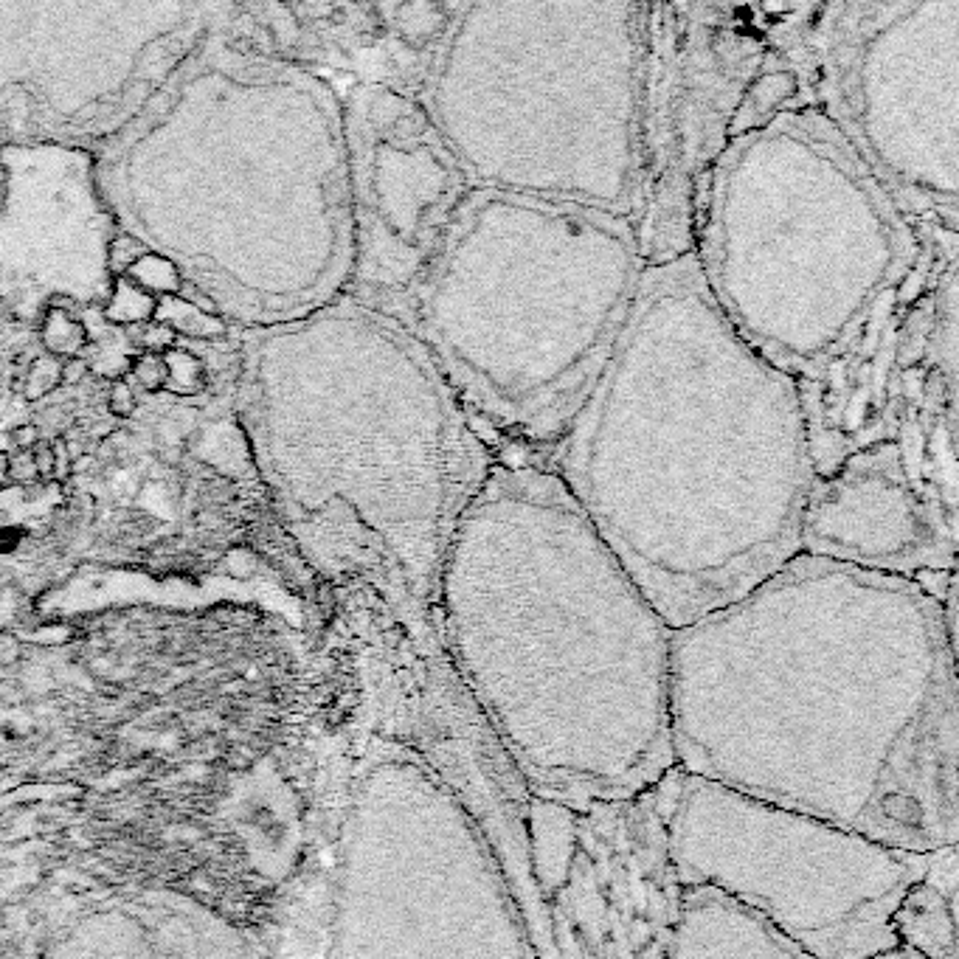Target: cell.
<instances>
[{
	"instance_id": "6da1fadb",
	"label": "cell",
	"mask_w": 959,
	"mask_h": 959,
	"mask_svg": "<svg viewBox=\"0 0 959 959\" xmlns=\"http://www.w3.org/2000/svg\"><path fill=\"white\" fill-rule=\"evenodd\" d=\"M945 591L796 555L673 630L675 768L898 850L957 847Z\"/></svg>"
},
{
	"instance_id": "7a4b0ae2",
	"label": "cell",
	"mask_w": 959,
	"mask_h": 959,
	"mask_svg": "<svg viewBox=\"0 0 959 959\" xmlns=\"http://www.w3.org/2000/svg\"><path fill=\"white\" fill-rule=\"evenodd\" d=\"M540 462L670 630L802 555L816 481L802 394L732 327L695 254L647 265L611 355Z\"/></svg>"
},
{
	"instance_id": "3957f363",
	"label": "cell",
	"mask_w": 959,
	"mask_h": 959,
	"mask_svg": "<svg viewBox=\"0 0 959 959\" xmlns=\"http://www.w3.org/2000/svg\"><path fill=\"white\" fill-rule=\"evenodd\" d=\"M439 628L532 799L625 802L675 768L673 630L540 459L490 467L450 543Z\"/></svg>"
},
{
	"instance_id": "277c9868",
	"label": "cell",
	"mask_w": 959,
	"mask_h": 959,
	"mask_svg": "<svg viewBox=\"0 0 959 959\" xmlns=\"http://www.w3.org/2000/svg\"><path fill=\"white\" fill-rule=\"evenodd\" d=\"M645 268L630 217L473 186L389 313L498 456L543 459L611 355Z\"/></svg>"
},
{
	"instance_id": "5b68a950",
	"label": "cell",
	"mask_w": 959,
	"mask_h": 959,
	"mask_svg": "<svg viewBox=\"0 0 959 959\" xmlns=\"http://www.w3.org/2000/svg\"><path fill=\"white\" fill-rule=\"evenodd\" d=\"M304 338L310 386L296 484L318 557L420 645L445 647V560L498 453L389 310L355 301L321 315Z\"/></svg>"
},
{
	"instance_id": "8992f818",
	"label": "cell",
	"mask_w": 959,
	"mask_h": 959,
	"mask_svg": "<svg viewBox=\"0 0 959 959\" xmlns=\"http://www.w3.org/2000/svg\"><path fill=\"white\" fill-rule=\"evenodd\" d=\"M917 228L822 110L743 130L709 175L695 259L723 315L796 383L920 262Z\"/></svg>"
},
{
	"instance_id": "52a82bcc",
	"label": "cell",
	"mask_w": 959,
	"mask_h": 959,
	"mask_svg": "<svg viewBox=\"0 0 959 959\" xmlns=\"http://www.w3.org/2000/svg\"><path fill=\"white\" fill-rule=\"evenodd\" d=\"M647 6H456L420 102L473 186L633 217Z\"/></svg>"
},
{
	"instance_id": "ba28073f",
	"label": "cell",
	"mask_w": 959,
	"mask_h": 959,
	"mask_svg": "<svg viewBox=\"0 0 959 959\" xmlns=\"http://www.w3.org/2000/svg\"><path fill=\"white\" fill-rule=\"evenodd\" d=\"M327 959H538L484 830L397 743L377 746L346 796Z\"/></svg>"
},
{
	"instance_id": "9c48e42d",
	"label": "cell",
	"mask_w": 959,
	"mask_h": 959,
	"mask_svg": "<svg viewBox=\"0 0 959 959\" xmlns=\"http://www.w3.org/2000/svg\"><path fill=\"white\" fill-rule=\"evenodd\" d=\"M774 48L903 214L957 234L959 0L777 6Z\"/></svg>"
},
{
	"instance_id": "30bf717a",
	"label": "cell",
	"mask_w": 959,
	"mask_h": 959,
	"mask_svg": "<svg viewBox=\"0 0 959 959\" xmlns=\"http://www.w3.org/2000/svg\"><path fill=\"white\" fill-rule=\"evenodd\" d=\"M667 850L684 889L732 898L813 959L895 948L900 900L934 864V853L898 850L684 771L667 810Z\"/></svg>"
},
{
	"instance_id": "8fae6325",
	"label": "cell",
	"mask_w": 959,
	"mask_h": 959,
	"mask_svg": "<svg viewBox=\"0 0 959 959\" xmlns=\"http://www.w3.org/2000/svg\"><path fill=\"white\" fill-rule=\"evenodd\" d=\"M774 60V6L650 3L630 223L645 265L695 254L709 175Z\"/></svg>"
},
{
	"instance_id": "7c38bea8",
	"label": "cell",
	"mask_w": 959,
	"mask_h": 959,
	"mask_svg": "<svg viewBox=\"0 0 959 959\" xmlns=\"http://www.w3.org/2000/svg\"><path fill=\"white\" fill-rule=\"evenodd\" d=\"M678 768L647 794L529 802V855L555 959H670L681 892L667 850Z\"/></svg>"
},
{
	"instance_id": "4fadbf2b",
	"label": "cell",
	"mask_w": 959,
	"mask_h": 959,
	"mask_svg": "<svg viewBox=\"0 0 959 959\" xmlns=\"http://www.w3.org/2000/svg\"><path fill=\"white\" fill-rule=\"evenodd\" d=\"M355 259L366 304L420 279L473 183L420 99L372 82L346 119Z\"/></svg>"
},
{
	"instance_id": "5bb4252c",
	"label": "cell",
	"mask_w": 959,
	"mask_h": 959,
	"mask_svg": "<svg viewBox=\"0 0 959 959\" xmlns=\"http://www.w3.org/2000/svg\"><path fill=\"white\" fill-rule=\"evenodd\" d=\"M802 555L920 580L957 566V510L912 476L892 439L813 481Z\"/></svg>"
},
{
	"instance_id": "9a60e30c",
	"label": "cell",
	"mask_w": 959,
	"mask_h": 959,
	"mask_svg": "<svg viewBox=\"0 0 959 959\" xmlns=\"http://www.w3.org/2000/svg\"><path fill=\"white\" fill-rule=\"evenodd\" d=\"M954 262L957 234L926 231L915 270L872 307L853 338L816 375L796 383L816 479L833 473L855 450L886 439L912 330Z\"/></svg>"
},
{
	"instance_id": "2e32d148",
	"label": "cell",
	"mask_w": 959,
	"mask_h": 959,
	"mask_svg": "<svg viewBox=\"0 0 959 959\" xmlns=\"http://www.w3.org/2000/svg\"><path fill=\"white\" fill-rule=\"evenodd\" d=\"M670 959H813L768 920L706 886L681 892Z\"/></svg>"
},
{
	"instance_id": "e0dca14e",
	"label": "cell",
	"mask_w": 959,
	"mask_h": 959,
	"mask_svg": "<svg viewBox=\"0 0 959 959\" xmlns=\"http://www.w3.org/2000/svg\"><path fill=\"white\" fill-rule=\"evenodd\" d=\"M150 931L155 959H254L225 920L175 895H150L133 906Z\"/></svg>"
},
{
	"instance_id": "ac0fdd59",
	"label": "cell",
	"mask_w": 959,
	"mask_h": 959,
	"mask_svg": "<svg viewBox=\"0 0 959 959\" xmlns=\"http://www.w3.org/2000/svg\"><path fill=\"white\" fill-rule=\"evenodd\" d=\"M895 937L926 959H957V847L937 850L934 864L895 912Z\"/></svg>"
},
{
	"instance_id": "d6986e66",
	"label": "cell",
	"mask_w": 959,
	"mask_h": 959,
	"mask_svg": "<svg viewBox=\"0 0 959 959\" xmlns=\"http://www.w3.org/2000/svg\"><path fill=\"white\" fill-rule=\"evenodd\" d=\"M40 959H155V951L133 906H110L76 917Z\"/></svg>"
},
{
	"instance_id": "ffe728a7",
	"label": "cell",
	"mask_w": 959,
	"mask_h": 959,
	"mask_svg": "<svg viewBox=\"0 0 959 959\" xmlns=\"http://www.w3.org/2000/svg\"><path fill=\"white\" fill-rule=\"evenodd\" d=\"M456 6L459 3H394V6H377V9L386 17L391 37L403 45L405 51L434 60L436 48L456 15Z\"/></svg>"
},
{
	"instance_id": "44dd1931",
	"label": "cell",
	"mask_w": 959,
	"mask_h": 959,
	"mask_svg": "<svg viewBox=\"0 0 959 959\" xmlns=\"http://www.w3.org/2000/svg\"><path fill=\"white\" fill-rule=\"evenodd\" d=\"M155 315H158V324H166L172 332L178 330L189 338H217L225 332L220 318L206 315L192 301L180 299V296H166L155 307Z\"/></svg>"
},
{
	"instance_id": "7402d4cb",
	"label": "cell",
	"mask_w": 959,
	"mask_h": 959,
	"mask_svg": "<svg viewBox=\"0 0 959 959\" xmlns=\"http://www.w3.org/2000/svg\"><path fill=\"white\" fill-rule=\"evenodd\" d=\"M130 279H133V285H144L155 290V293H166V296H175L180 290V276L178 270L172 262H166L161 256H141L135 265H130Z\"/></svg>"
},
{
	"instance_id": "603a6c76",
	"label": "cell",
	"mask_w": 959,
	"mask_h": 959,
	"mask_svg": "<svg viewBox=\"0 0 959 959\" xmlns=\"http://www.w3.org/2000/svg\"><path fill=\"white\" fill-rule=\"evenodd\" d=\"M155 313V301L150 299V293L138 290L133 282L119 279L116 285V296L107 307V318L116 321V324H135V321H144Z\"/></svg>"
},
{
	"instance_id": "cb8c5ba5",
	"label": "cell",
	"mask_w": 959,
	"mask_h": 959,
	"mask_svg": "<svg viewBox=\"0 0 959 959\" xmlns=\"http://www.w3.org/2000/svg\"><path fill=\"white\" fill-rule=\"evenodd\" d=\"M45 344H48L51 352L71 355V352L85 346V330H82V324H76L71 315L51 313L48 315V324H45Z\"/></svg>"
},
{
	"instance_id": "d4e9b609",
	"label": "cell",
	"mask_w": 959,
	"mask_h": 959,
	"mask_svg": "<svg viewBox=\"0 0 959 959\" xmlns=\"http://www.w3.org/2000/svg\"><path fill=\"white\" fill-rule=\"evenodd\" d=\"M62 363L54 358H37L31 363L29 375H26V397L29 400H40L43 394L54 389L60 383Z\"/></svg>"
},
{
	"instance_id": "484cf974",
	"label": "cell",
	"mask_w": 959,
	"mask_h": 959,
	"mask_svg": "<svg viewBox=\"0 0 959 959\" xmlns=\"http://www.w3.org/2000/svg\"><path fill=\"white\" fill-rule=\"evenodd\" d=\"M135 377L141 383V389L158 391L169 383V369H166V360L158 355H144V358L135 360Z\"/></svg>"
},
{
	"instance_id": "4316f807",
	"label": "cell",
	"mask_w": 959,
	"mask_h": 959,
	"mask_svg": "<svg viewBox=\"0 0 959 959\" xmlns=\"http://www.w3.org/2000/svg\"><path fill=\"white\" fill-rule=\"evenodd\" d=\"M166 369H169V383L186 380V391H195L197 380L203 377L200 363L192 355H183V352H169L166 355Z\"/></svg>"
},
{
	"instance_id": "83f0119b",
	"label": "cell",
	"mask_w": 959,
	"mask_h": 959,
	"mask_svg": "<svg viewBox=\"0 0 959 959\" xmlns=\"http://www.w3.org/2000/svg\"><path fill=\"white\" fill-rule=\"evenodd\" d=\"M110 254H113V268H116V273L121 276V273L130 270V265H135V262L141 259V245L130 240V237H119V240L113 242V251H110Z\"/></svg>"
},
{
	"instance_id": "f1b7e54d",
	"label": "cell",
	"mask_w": 959,
	"mask_h": 959,
	"mask_svg": "<svg viewBox=\"0 0 959 959\" xmlns=\"http://www.w3.org/2000/svg\"><path fill=\"white\" fill-rule=\"evenodd\" d=\"M135 341L147 346V349H150V355H155V352L169 349V346L175 344V332L169 330L166 324H155V327H147V330H138V338H135Z\"/></svg>"
},
{
	"instance_id": "f546056e",
	"label": "cell",
	"mask_w": 959,
	"mask_h": 959,
	"mask_svg": "<svg viewBox=\"0 0 959 959\" xmlns=\"http://www.w3.org/2000/svg\"><path fill=\"white\" fill-rule=\"evenodd\" d=\"M135 408V394L133 389L127 386V383H116L113 391H110V411L116 414V417H130Z\"/></svg>"
},
{
	"instance_id": "4dcf8cb0",
	"label": "cell",
	"mask_w": 959,
	"mask_h": 959,
	"mask_svg": "<svg viewBox=\"0 0 959 959\" xmlns=\"http://www.w3.org/2000/svg\"><path fill=\"white\" fill-rule=\"evenodd\" d=\"M34 476H37V470H34V459H31V453L20 450V453H15V456H9V479L31 481Z\"/></svg>"
},
{
	"instance_id": "1f68e13d",
	"label": "cell",
	"mask_w": 959,
	"mask_h": 959,
	"mask_svg": "<svg viewBox=\"0 0 959 959\" xmlns=\"http://www.w3.org/2000/svg\"><path fill=\"white\" fill-rule=\"evenodd\" d=\"M31 459H34L37 476H51L54 467H57V450L51 448V445H45V442H40L37 448L31 450Z\"/></svg>"
},
{
	"instance_id": "d6a6232c",
	"label": "cell",
	"mask_w": 959,
	"mask_h": 959,
	"mask_svg": "<svg viewBox=\"0 0 959 959\" xmlns=\"http://www.w3.org/2000/svg\"><path fill=\"white\" fill-rule=\"evenodd\" d=\"M12 442H15L20 450L37 448V445H40V431H37V425H17L15 431H12Z\"/></svg>"
},
{
	"instance_id": "836d02e7",
	"label": "cell",
	"mask_w": 959,
	"mask_h": 959,
	"mask_svg": "<svg viewBox=\"0 0 959 959\" xmlns=\"http://www.w3.org/2000/svg\"><path fill=\"white\" fill-rule=\"evenodd\" d=\"M88 375V363H82V360H68V363H62V372H60V383H79L82 377Z\"/></svg>"
},
{
	"instance_id": "e575fe53",
	"label": "cell",
	"mask_w": 959,
	"mask_h": 959,
	"mask_svg": "<svg viewBox=\"0 0 959 959\" xmlns=\"http://www.w3.org/2000/svg\"><path fill=\"white\" fill-rule=\"evenodd\" d=\"M872 959H926V957H920L917 951L906 948V945H895V948H886V951H881L878 957H872Z\"/></svg>"
},
{
	"instance_id": "d590c367",
	"label": "cell",
	"mask_w": 959,
	"mask_h": 959,
	"mask_svg": "<svg viewBox=\"0 0 959 959\" xmlns=\"http://www.w3.org/2000/svg\"><path fill=\"white\" fill-rule=\"evenodd\" d=\"M9 481V453H0V487Z\"/></svg>"
}]
</instances>
